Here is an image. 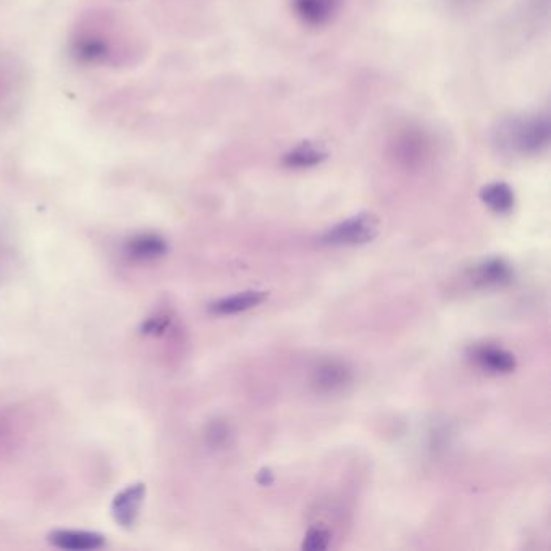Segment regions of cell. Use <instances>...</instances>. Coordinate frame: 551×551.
I'll return each instance as SVG.
<instances>
[{
  "label": "cell",
  "instance_id": "cell-12",
  "mask_svg": "<svg viewBox=\"0 0 551 551\" xmlns=\"http://www.w3.org/2000/svg\"><path fill=\"white\" fill-rule=\"evenodd\" d=\"M325 157L327 154L317 144L303 143L285 157V164L293 169H309V167L320 164Z\"/></svg>",
  "mask_w": 551,
  "mask_h": 551
},
{
  "label": "cell",
  "instance_id": "cell-8",
  "mask_svg": "<svg viewBox=\"0 0 551 551\" xmlns=\"http://www.w3.org/2000/svg\"><path fill=\"white\" fill-rule=\"evenodd\" d=\"M265 298H267L265 291H243L238 295L215 301L214 304H211V312H214L217 316H233V314H240V312L257 308L259 304L264 303Z\"/></svg>",
  "mask_w": 551,
  "mask_h": 551
},
{
  "label": "cell",
  "instance_id": "cell-9",
  "mask_svg": "<svg viewBox=\"0 0 551 551\" xmlns=\"http://www.w3.org/2000/svg\"><path fill=\"white\" fill-rule=\"evenodd\" d=\"M480 199L485 206L490 207L497 214H509L514 207V193L511 186L503 181H495L484 186L480 191Z\"/></svg>",
  "mask_w": 551,
  "mask_h": 551
},
{
  "label": "cell",
  "instance_id": "cell-14",
  "mask_svg": "<svg viewBox=\"0 0 551 551\" xmlns=\"http://www.w3.org/2000/svg\"><path fill=\"white\" fill-rule=\"evenodd\" d=\"M228 437H230V432H228L227 425L220 424V422L212 425L211 430H209V440H211L212 445H225L228 442Z\"/></svg>",
  "mask_w": 551,
  "mask_h": 551
},
{
  "label": "cell",
  "instance_id": "cell-13",
  "mask_svg": "<svg viewBox=\"0 0 551 551\" xmlns=\"http://www.w3.org/2000/svg\"><path fill=\"white\" fill-rule=\"evenodd\" d=\"M330 542H332V535H330L329 530L322 529V527H312V529L308 530L306 537H304L301 547H303V550L308 551L327 550Z\"/></svg>",
  "mask_w": 551,
  "mask_h": 551
},
{
  "label": "cell",
  "instance_id": "cell-3",
  "mask_svg": "<svg viewBox=\"0 0 551 551\" xmlns=\"http://www.w3.org/2000/svg\"><path fill=\"white\" fill-rule=\"evenodd\" d=\"M146 485L131 484L115 495L112 501V516L115 522L123 529H131L138 521L139 513L146 500Z\"/></svg>",
  "mask_w": 551,
  "mask_h": 551
},
{
  "label": "cell",
  "instance_id": "cell-11",
  "mask_svg": "<svg viewBox=\"0 0 551 551\" xmlns=\"http://www.w3.org/2000/svg\"><path fill=\"white\" fill-rule=\"evenodd\" d=\"M333 5V0H295L299 17L311 25H322L327 22L332 15Z\"/></svg>",
  "mask_w": 551,
  "mask_h": 551
},
{
  "label": "cell",
  "instance_id": "cell-1",
  "mask_svg": "<svg viewBox=\"0 0 551 551\" xmlns=\"http://www.w3.org/2000/svg\"><path fill=\"white\" fill-rule=\"evenodd\" d=\"M550 133L548 115L514 117L495 131V143L501 151L514 156H535L548 148Z\"/></svg>",
  "mask_w": 551,
  "mask_h": 551
},
{
  "label": "cell",
  "instance_id": "cell-7",
  "mask_svg": "<svg viewBox=\"0 0 551 551\" xmlns=\"http://www.w3.org/2000/svg\"><path fill=\"white\" fill-rule=\"evenodd\" d=\"M472 358L490 374H509L516 369V358L509 351L493 345H479L472 350Z\"/></svg>",
  "mask_w": 551,
  "mask_h": 551
},
{
  "label": "cell",
  "instance_id": "cell-2",
  "mask_svg": "<svg viewBox=\"0 0 551 551\" xmlns=\"http://www.w3.org/2000/svg\"><path fill=\"white\" fill-rule=\"evenodd\" d=\"M379 235V220L372 214H359L337 223L320 238L327 246H361Z\"/></svg>",
  "mask_w": 551,
  "mask_h": 551
},
{
  "label": "cell",
  "instance_id": "cell-6",
  "mask_svg": "<svg viewBox=\"0 0 551 551\" xmlns=\"http://www.w3.org/2000/svg\"><path fill=\"white\" fill-rule=\"evenodd\" d=\"M351 382H353V372L340 361H327L320 364L312 377V387L316 388V392L325 393V395L341 392Z\"/></svg>",
  "mask_w": 551,
  "mask_h": 551
},
{
  "label": "cell",
  "instance_id": "cell-5",
  "mask_svg": "<svg viewBox=\"0 0 551 551\" xmlns=\"http://www.w3.org/2000/svg\"><path fill=\"white\" fill-rule=\"evenodd\" d=\"M47 542L52 547L68 551L101 550L106 547L107 540L102 534L89 530L57 529L47 535Z\"/></svg>",
  "mask_w": 551,
  "mask_h": 551
},
{
  "label": "cell",
  "instance_id": "cell-10",
  "mask_svg": "<svg viewBox=\"0 0 551 551\" xmlns=\"http://www.w3.org/2000/svg\"><path fill=\"white\" fill-rule=\"evenodd\" d=\"M167 253V243L156 235H139L127 244V254L136 261H154Z\"/></svg>",
  "mask_w": 551,
  "mask_h": 551
},
{
  "label": "cell",
  "instance_id": "cell-4",
  "mask_svg": "<svg viewBox=\"0 0 551 551\" xmlns=\"http://www.w3.org/2000/svg\"><path fill=\"white\" fill-rule=\"evenodd\" d=\"M513 278V267L500 257L482 261L480 264L474 265L469 272V280L477 288L505 287L513 282Z\"/></svg>",
  "mask_w": 551,
  "mask_h": 551
}]
</instances>
